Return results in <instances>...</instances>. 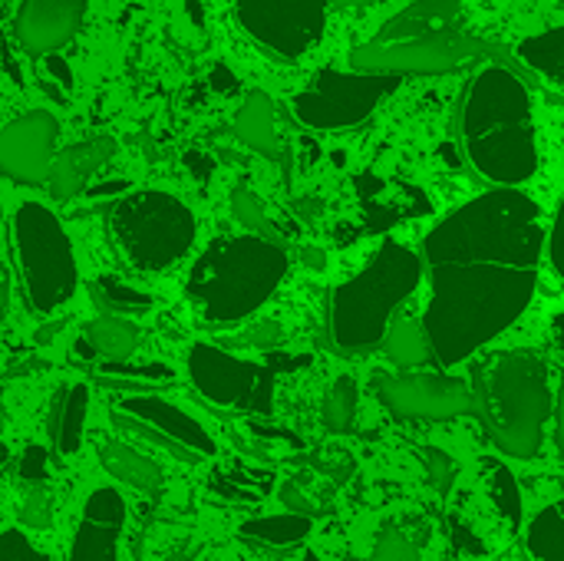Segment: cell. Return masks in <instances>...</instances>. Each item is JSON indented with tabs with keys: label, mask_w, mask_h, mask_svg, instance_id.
<instances>
[{
	"label": "cell",
	"mask_w": 564,
	"mask_h": 561,
	"mask_svg": "<svg viewBox=\"0 0 564 561\" xmlns=\"http://www.w3.org/2000/svg\"><path fill=\"white\" fill-rule=\"evenodd\" d=\"M542 212L522 188H492L446 215L423 245L433 360L456 367L506 334L532 304L542 265Z\"/></svg>",
	"instance_id": "cell-1"
},
{
	"label": "cell",
	"mask_w": 564,
	"mask_h": 561,
	"mask_svg": "<svg viewBox=\"0 0 564 561\" xmlns=\"http://www.w3.org/2000/svg\"><path fill=\"white\" fill-rule=\"evenodd\" d=\"M463 142L473 169L502 188H519L539 172L532 96L506 66L476 73L463 106Z\"/></svg>",
	"instance_id": "cell-2"
},
{
	"label": "cell",
	"mask_w": 564,
	"mask_h": 561,
	"mask_svg": "<svg viewBox=\"0 0 564 561\" xmlns=\"http://www.w3.org/2000/svg\"><path fill=\"white\" fill-rule=\"evenodd\" d=\"M486 50L463 0H413L393 13L367 43L350 53L354 69L367 73H449Z\"/></svg>",
	"instance_id": "cell-3"
},
{
	"label": "cell",
	"mask_w": 564,
	"mask_h": 561,
	"mask_svg": "<svg viewBox=\"0 0 564 561\" xmlns=\"http://www.w3.org/2000/svg\"><path fill=\"white\" fill-rule=\"evenodd\" d=\"M473 410L496 450L532 460L542 450L545 423L555 410L549 367L535 354L499 350L473 367Z\"/></svg>",
	"instance_id": "cell-4"
},
{
	"label": "cell",
	"mask_w": 564,
	"mask_h": 561,
	"mask_svg": "<svg viewBox=\"0 0 564 561\" xmlns=\"http://www.w3.org/2000/svg\"><path fill=\"white\" fill-rule=\"evenodd\" d=\"M284 274L288 251L278 241L261 235L218 238L192 265L185 291L208 324H238L278 291Z\"/></svg>",
	"instance_id": "cell-5"
},
{
	"label": "cell",
	"mask_w": 564,
	"mask_h": 561,
	"mask_svg": "<svg viewBox=\"0 0 564 561\" xmlns=\"http://www.w3.org/2000/svg\"><path fill=\"white\" fill-rule=\"evenodd\" d=\"M423 281V258L400 241H383L360 274L344 281L330 301V337L344 354L383 344L400 304Z\"/></svg>",
	"instance_id": "cell-6"
},
{
	"label": "cell",
	"mask_w": 564,
	"mask_h": 561,
	"mask_svg": "<svg viewBox=\"0 0 564 561\" xmlns=\"http://www.w3.org/2000/svg\"><path fill=\"white\" fill-rule=\"evenodd\" d=\"M109 231L119 255L139 271H165L185 258L195 241V215L192 208L169 192H132L126 195L112 215Z\"/></svg>",
	"instance_id": "cell-7"
},
{
	"label": "cell",
	"mask_w": 564,
	"mask_h": 561,
	"mask_svg": "<svg viewBox=\"0 0 564 561\" xmlns=\"http://www.w3.org/2000/svg\"><path fill=\"white\" fill-rule=\"evenodd\" d=\"M13 251L26 304L36 314L59 311L76 291V261L59 218L46 205L23 202L17 208Z\"/></svg>",
	"instance_id": "cell-8"
},
{
	"label": "cell",
	"mask_w": 564,
	"mask_h": 561,
	"mask_svg": "<svg viewBox=\"0 0 564 561\" xmlns=\"http://www.w3.org/2000/svg\"><path fill=\"white\" fill-rule=\"evenodd\" d=\"M397 86H400V76L393 73L321 69L291 99V109L297 122H304L307 129H321V132L354 129L367 122L380 109V103L397 93Z\"/></svg>",
	"instance_id": "cell-9"
},
{
	"label": "cell",
	"mask_w": 564,
	"mask_h": 561,
	"mask_svg": "<svg viewBox=\"0 0 564 561\" xmlns=\"http://www.w3.org/2000/svg\"><path fill=\"white\" fill-rule=\"evenodd\" d=\"M188 377L195 390L218 410L271 413L274 374L261 364L238 360L212 344H195L188 354Z\"/></svg>",
	"instance_id": "cell-10"
},
{
	"label": "cell",
	"mask_w": 564,
	"mask_h": 561,
	"mask_svg": "<svg viewBox=\"0 0 564 561\" xmlns=\"http://www.w3.org/2000/svg\"><path fill=\"white\" fill-rule=\"evenodd\" d=\"M112 423L116 430L145 440L149 446H159L182 463H205L215 456V440L208 436V430L155 393H132L129 400H122L112 410Z\"/></svg>",
	"instance_id": "cell-11"
},
{
	"label": "cell",
	"mask_w": 564,
	"mask_h": 561,
	"mask_svg": "<svg viewBox=\"0 0 564 561\" xmlns=\"http://www.w3.org/2000/svg\"><path fill=\"white\" fill-rule=\"evenodd\" d=\"M330 0H235L245 33L278 60L304 56L324 33Z\"/></svg>",
	"instance_id": "cell-12"
},
{
	"label": "cell",
	"mask_w": 564,
	"mask_h": 561,
	"mask_svg": "<svg viewBox=\"0 0 564 561\" xmlns=\"http://www.w3.org/2000/svg\"><path fill=\"white\" fill-rule=\"evenodd\" d=\"M373 390L400 420H453L473 413V387L449 374H377Z\"/></svg>",
	"instance_id": "cell-13"
},
{
	"label": "cell",
	"mask_w": 564,
	"mask_h": 561,
	"mask_svg": "<svg viewBox=\"0 0 564 561\" xmlns=\"http://www.w3.org/2000/svg\"><path fill=\"white\" fill-rule=\"evenodd\" d=\"M59 122L46 109H33L0 129V175L20 185H43L53 165Z\"/></svg>",
	"instance_id": "cell-14"
},
{
	"label": "cell",
	"mask_w": 564,
	"mask_h": 561,
	"mask_svg": "<svg viewBox=\"0 0 564 561\" xmlns=\"http://www.w3.org/2000/svg\"><path fill=\"white\" fill-rule=\"evenodd\" d=\"M89 0H23L13 17L20 46L33 56L59 50L79 30Z\"/></svg>",
	"instance_id": "cell-15"
},
{
	"label": "cell",
	"mask_w": 564,
	"mask_h": 561,
	"mask_svg": "<svg viewBox=\"0 0 564 561\" xmlns=\"http://www.w3.org/2000/svg\"><path fill=\"white\" fill-rule=\"evenodd\" d=\"M126 529V499L116 489H96L76 526L69 561H119V539Z\"/></svg>",
	"instance_id": "cell-16"
},
{
	"label": "cell",
	"mask_w": 564,
	"mask_h": 561,
	"mask_svg": "<svg viewBox=\"0 0 564 561\" xmlns=\"http://www.w3.org/2000/svg\"><path fill=\"white\" fill-rule=\"evenodd\" d=\"M116 152V139L112 136H93L86 142H76L69 149H63L46 175V185L53 192V198H73L83 192V185L112 159Z\"/></svg>",
	"instance_id": "cell-17"
},
{
	"label": "cell",
	"mask_w": 564,
	"mask_h": 561,
	"mask_svg": "<svg viewBox=\"0 0 564 561\" xmlns=\"http://www.w3.org/2000/svg\"><path fill=\"white\" fill-rule=\"evenodd\" d=\"M86 413H89V387L86 384H66L56 390V397L50 403L46 433H50V446L59 460H69L79 450L83 430H86Z\"/></svg>",
	"instance_id": "cell-18"
},
{
	"label": "cell",
	"mask_w": 564,
	"mask_h": 561,
	"mask_svg": "<svg viewBox=\"0 0 564 561\" xmlns=\"http://www.w3.org/2000/svg\"><path fill=\"white\" fill-rule=\"evenodd\" d=\"M271 489H274V473L264 466L225 463L208 476V493L231 506H258L271 496Z\"/></svg>",
	"instance_id": "cell-19"
},
{
	"label": "cell",
	"mask_w": 564,
	"mask_h": 561,
	"mask_svg": "<svg viewBox=\"0 0 564 561\" xmlns=\"http://www.w3.org/2000/svg\"><path fill=\"white\" fill-rule=\"evenodd\" d=\"M235 132L238 139L254 149L258 155H268V159H281V136H278V116H274V103L268 93L254 89L248 93L245 106L238 109V119H235Z\"/></svg>",
	"instance_id": "cell-20"
},
{
	"label": "cell",
	"mask_w": 564,
	"mask_h": 561,
	"mask_svg": "<svg viewBox=\"0 0 564 561\" xmlns=\"http://www.w3.org/2000/svg\"><path fill=\"white\" fill-rule=\"evenodd\" d=\"M99 463H102V470H106L112 479H119V483H126V486H132V489H139V493H155V489H162V483H165L162 466H159L155 460H149L145 453L132 450V446L122 443V440H106V443L99 446Z\"/></svg>",
	"instance_id": "cell-21"
},
{
	"label": "cell",
	"mask_w": 564,
	"mask_h": 561,
	"mask_svg": "<svg viewBox=\"0 0 564 561\" xmlns=\"http://www.w3.org/2000/svg\"><path fill=\"white\" fill-rule=\"evenodd\" d=\"M96 384L122 393H155L175 384V370L169 364H129V360H99L93 367Z\"/></svg>",
	"instance_id": "cell-22"
},
{
	"label": "cell",
	"mask_w": 564,
	"mask_h": 561,
	"mask_svg": "<svg viewBox=\"0 0 564 561\" xmlns=\"http://www.w3.org/2000/svg\"><path fill=\"white\" fill-rule=\"evenodd\" d=\"M519 56L542 79H549V86L564 93V26H552V30L525 36L519 43Z\"/></svg>",
	"instance_id": "cell-23"
},
{
	"label": "cell",
	"mask_w": 564,
	"mask_h": 561,
	"mask_svg": "<svg viewBox=\"0 0 564 561\" xmlns=\"http://www.w3.org/2000/svg\"><path fill=\"white\" fill-rule=\"evenodd\" d=\"M86 341L99 354V360H129L139 347V324L132 317L99 314L86 327Z\"/></svg>",
	"instance_id": "cell-24"
},
{
	"label": "cell",
	"mask_w": 564,
	"mask_h": 561,
	"mask_svg": "<svg viewBox=\"0 0 564 561\" xmlns=\"http://www.w3.org/2000/svg\"><path fill=\"white\" fill-rule=\"evenodd\" d=\"M314 519L301 516V513H288V516H264V519H251L238 529V536L251 546H268V549H288L297 546L311 536Z\"/></svg>",
	"instance_id": "cell-25"
},
{
	"label": "cell",
	"mask_w": 564,
	"mask_h": 561,
	"mask_svg": "<svg viewBox=\"0 0 564 561\" xmlns=\"http://www.w3.org/2000/svg\"><path fill=\"white\" fill-rule=\"evenodd\" d=\"M387 354L397 367H423L426 360H433V350H430V337L423 331V321H413V317H393L390 327H387Z\"/></svg>",
	"instance_id": "cell-26"
},
{
	"label": "cell",
	"mask_w": 564,
	"mask_h": 561,
	"mask_svg": "<svg viewBox=\"0 0 564 561\" xmlns=\"http://www.w3.org/2000/svg\"><path fill=\"white\" fill-rule=\"evenodd\" d=\"M334 489L337 486L330 479H324V476H321V483L311 479V476H294V479L281 483L278 496L291 513H301L307 519H321V516H327L334 509Z\"/></svg>",
	"instance_id": "cell-27"
},
{
	"label": "cell",
	"mask_w": 564,
	"mask_h": 561,
	"mask_svg": "<svg viewBox=\"0 0 564 561\" xmlns=\"http://www.w3.org/2000/svg\"><path fill=\"white\" fill-rule=\"evenodd\" d=\"M89 298L99 308V314H116V317H139L152 311V298L135 291L132 284L119 278H99L89 284Z\"/></svg>",
	"instance_id": "cell-28"
},
{
	"label": "cell",
	"mask_w": 564,
	"mask_h": 561,
	"mask_svg": "<svg viewBox=\"0 0 564 561\" xmlns=\"http://www.w3.org/2000/svg\"><path fill=\"white\" fill-rule=\"evenodd\" d=\"M525 549L535 561H564V499L545 506L525 536Z\"/></svg>",
	"instance_id": "cell-29"
},
{
	"label": "cell",
	"mask_w": 564,
	"mask_h": 561,
	"mask_svg": "<svg viewBox=\"0 0 564 561\" xmlns=\"http://www.w3.org/2000/svg\"><path fill=\"white\" fill-rule=\"evenodd\" d=\"M420 539L406 529V522H387L377 532L373 552L367 559H347V561H420Z\"/></svg>",
	"instance_id": "cell-30"
},
{
	"label": "cell",
	"mask_w": 564,
	"mask_h": 561,
	"mask_svg": "<svg viewBox=\"0 0 564 561\" xmlns=\"http://www.w3.org/2000/svg\"><path fill=\"white\" fill-rule=\"evenodd\" d=\"M489 470H486V483H489V499H492V506L502 513V519L512 526V529H519L522 526V493H519V483H516V476L509 473V466H502V463H486Z\"/></svg>",
	"instance_id": "cell-31"
},
{
	"label": "cell",
	"mask_w": 564,
	"mask_h": 561,
	"mask_svg": "<svg viewBox=\"0 0 564 561\" xmlns=\"http://www.w3.org/2000/svg\"><path fill=\"white\" fill-rule=\"evenodd\" d=\"M357 400L360 393H357L354 377H337L324 397V427L330 433H347L357 420Z\"/></svg>",
	"instance_id": "cell-32"
},
{
	"label": "cell",
	"mask_w": 564,
	"mask_h": 561,
	"mask_svg": "<svg viewBox=\"0 0 564 561\" xmlns=\"http://www.w3.org/2000/svg\"><path fill=\"white\" fill-rule=\"evenodd\" d=\"M231 212L238 215V222H241L251 235H261V238H268V241H281L278 228L271 225L264 205L258 202V195H254L251 188L238 185V188L231 192Z\"/></svg>",
	"instance_id": "cell-33"
},
{
	"label": "cell",
	"mask_w": 564,
	"mask_h": 561,
	"mask_svg": "<svg viewBox=\"0 0 564 561\" xmlns=\"http://www.w3.org/2000/svg\"><path fill=\"white\" fill-rule=\"evenodd\" d=\"M17 519L26 529H50L53 526V493H50V483H23V499L17 506Z\"/></svg>",
	"instance_id": "cell-34"
},
{
	"label": "cell",
	"mask_w": 564,
	"mask_h": 561,
	"mask_svg": "<svg viewBox=\"0 0 564 561\" xmlns=\"http://www.w3.org/2000/svg\"><path fill=\"white\" fill-rule=\"evenodd\" d=\"M311 470L324 479H330L334 486H344L354 476V460L344 450H321L311 460Z\"/></svg>",
	"instance_id": "cell-35"
},
{
	"label": "cell",
	"mask_w": 564,
	"mask_h": 561,
	"mask_svg": "<svg viewBox=\"0 0 564 561\" xmlns=\"http://www.w3.org/2000/svg\"><path fill=\"white\" fill-rule=\"evenodd\" d=\"M0 561H50L20 529L0 532Z\"/></svg>",
	"instance_id": "cell-36"
},
{
	"label": "cell",
	"mask_w": 564,
	"mask_h": 561,
	"mask_svg": "<svg viewBox=\"0 0 564 561\" xmlns=\"http://www.w3.org/2000/svg\"><path fill=\"white\" fill-rule=\"evenodd\" d=\"M423 460H426V473H430V483L436 486V493H449V486H453V476H456V466H453V460L443 453V450H436V446H426L423 450Z\"/></svg>",
	"instance_id": "cell-37"
},
{
	"label": "cell",
	"mask_w": 564,
	"mask_h": 561,
	"mask_svg": "<svg viewBox=\"0 0 564 561\" xmlns=\"http://www.w3.org/2000/svg\"><path fill=\"white\" fill-rule=\"evenodd\" d=\"M20 483H50V460L43 446H30L20 460Z\"/></svg>",
	"instance_id": "cell-38"
},
{
	"label": "cell",
	"mask_w": 564,
	"mask_h": 561,
	"mask_svg": "<svg viewBox=\"0 0 564 561\" xmlns=\"http://www.w3.org/2000/svg\"><path fill=\"white\" fill-rule=\"evenodd\" d=\"M549 258H552V268L555 274L564 281V195L558 202V212H555V222H552V231H549Z\"/></svg>",
	"instance_id": "cell-39"
},
{
	"label": "cell",
	"mask_w": 564,
	"mask_h": 561,
	"mask_svg": "<svg viewBox=\"0 0 564 561\" xmlns=\"http://www.w3.org/2000/svg\"><path fill=\"white\" fill-rule=\"evenodd\" d=\"M453 542H456L466 555H486L482 539H476V536L469 532V526H466V522H459V519H453Z\"/></svg>",
	"instance_id": "cell-40"
},
{
	"label": "cell",
	"mask_w": 564,
	"mask_h": 561,
	"mask_svg": "<svg viewBox=\"0 0 564 561\" xmlns=\"http://www.w3.org/2000/svg\"><path fill=\"white\" fill-rule=\"evenodd\" d=\"M555 446H558V456H562L564 463V377H562V387H558V397H555Z\"/></svg>",
	"instance_id": "cell-41"
},
{
	"label": "cell",
	"mask_w": 564,
	"mask_h": 561,
	"mask_svg": "<svg viewBox=\"0 0 564 561\" xmlns=\"http://www.w3.org/2000/svg\"><path fill=\"white\" fill-rule=\"evenodd\" d=\"M281 337V331H278V324H261V327H254L251 331V344H258V347H268V344H274Z\"/></svg>",
	"instance_id": "cell-42"
},
{
	"label": "cell",
	"mask_w": 564,
	"mask_h": 561,
	"mask_svg": "<svg viewBox=\"0 0 564 561\" xmlns=\"http://www.w3.org/2000/svg\"><path fill=\"white\" fill-rule=\"evenodd\" d=\"M552 344H555L558 357L564 360V314H558V317L552 321Z\"/></svg>",
	"instance_id": "cell-43"
},
{
	"label": "cell",
	"mask_w": 564,
	"mask_h": 561,
	"mask_svg": "<svg viewBox=\"0 0 564 561\" xmlns=\"http://www.w3.org/2000/svg\"><path fill=\"white\" fill-rule=\"evenodd\" d=\"M7 301H10V281H7V271L0 265V314L7 311Z\"/></svg>",
	"instance_id": "cell-44"
},
{
	"label": "cell",
	"mask_w": 564,
	"mask_h": 561,
	"mask_svg": "<svg viewBox=\"0 0 564 561\" xmlns=\"http://www.w3.org/2000/svg\"><path fill=\"white\" fill-rule=\"evenodd\" d=\"M337 7H367V3H377V0H330Z\"/></svg>",
	"instance_id": "cell-45"
},
{
	"label": "cell",
	"mask_w": 564,
	"mask_h": 561,
	"mask_svg": "<svg viewBox=\"0 0 564 561\" xmlns=\"http://www.w3.org/2000/svg\"><path fill=\"white\" fill-rule=\"evenodd\" d=\"M185 7H188V13H192V20L198 23L202 17H198V0H185Z\"/></svg>",
	"instance_id": "cell-46"
},
{
	"label": "cell",
	"mask_w": 564,
	"mask_h": 561,
	"mask_svg": "<svg viewBox=\"0 0 564 561\" xmlns=\"http://www.w3.org/2000/svg\"><path fill=\"white\" fill-rule=\"evenodd\" d=\"M7 456H10V453H7V443H3V440H0V470H3V466H7Z\"/></svg>",
	"instance_id": "cell-47"
},
{
	"label": "cell",
	"mask_w": 564,
	"mask_h": 561,
	"mask_svg": "<svg viewBox=\"0 0 564 561\" xmlns=\"http://www.w3.org/2000/svg\"><path fill=\"white\" fill-rule=\"evenodd\" d=\"M10 3H13V0H0V17L7 13V7H10Z\"/></svg>",
	"instance_id": "cell-48"
},
{
	"label": "cell",
	"mask_w": 564,
	"mask_h": 561,
	"mask_svg": "<svg viewBox=\"0 0 564 561\" xmlns=\"http://www.w3.org/2000/svg\"><path fill=\"white\" fill-rule=\"evenodd\" d=\"M3 423H7V417H3V403H0V430H3Z\"/></svg>",
	"instance_id": "cell-49"
},
{
	"label": "cell",
	"mask_w": 564,
	"mask_h": 561,
	"mask_svg": "<svg viewBox=\"0 0 564 561\" xmlns=\"http://www.w3.org/2000/svg\"><path fill=\"white\" fill-rule=\"evenodd\" d=\"M0 218H3V202H0Z\"/></svg>",
	"instance_id": "cell-50"
},
{
	"label": "cell",
	"mask_w": 564,
	"mask_h": 561,
	"mask_svg": "<svg viewBox=\"0 0 564 561\" xmlns=\"http://www.w3.org/2000/svg\"><path fill=\"white\" fill-rule=\"evenodd\" d=\"M558 3H562V7H564V0H558Z\"/></svg>",
	"instance_id": "cell-51"
}]
</instances>
